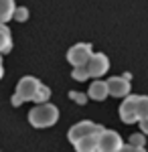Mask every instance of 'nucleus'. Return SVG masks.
<instances>
[{
    "label": "nucleus",
    "instance_id": "f257e3e1",
    "mask_svg": "<svg viewBox=\"0 0 148 152\" xmlns=\"http://www.w3.org/2000/svg\"><path fill=\"white\" fill-rule=\"evenodd\" d=\"M59 120V110L57 105L49 104H39L34 110L29 112V122H31V126L34 128H51V126H55Z\"/></svg>",
    "mask_w": 148,
    "mask_h": 152
},
{
    "label": "nucleus",
    "instance_id": "f03ea898",
    "mask_svg": "<svg viewBox=\"0 0 148 152\" xmlns=\"http://www.w3.org/2000/svg\"><path fill=\"white\" fill-rule=\"evenodd\" d=\"M39 87H41V81H39L37 77L24 75L23 79L18 81V85H16V94L12 95L10 104L14 105V107H18V105H23L24 102H34Z\"/></svg>",
    "mask_w": 148,
    "mask_h": 152
},
{
    "label": "nucleus",
    "instance_id": "7ed1b4c3",
    "mask_svg": "<svg viewBox=\"0 0 148 152\" xmlns=\"http://www.w3.org/2000/svg\"><path fill=\"white\" fill-rule=\"evenodd\" d=\"M103 126L102 124H93V122H89V120H83V122H79V124H75V126H71L67 132V138L69 142H75L81 140V138H85V136H93V134H102L103 132Z\"/></svg>",
    "mask_w": 148,
    "mask_h": 152
},
{
    "label": "nucleus",
    "instance_id": "20e7f679",
    "mask_svg": "<svg viewBox=\"0 0 148 152\" xmlns=\"http://www.w3.org/2000/svg\"><path fill=\"white\" fill-rule=\"evenodd\" d=\"M91 55H93V47L89 43H77L67 51V61L73 67H79V65H87L89 63Z\"/></svg>",
    "mask_w": 148,
    "mask_h": 152
},
{
    "label": "nucleus",
    "instance_id": "39448f33",
    "mask_svg": "<svg viewBox=\"0 0 148 152\" xmlns=\"http://www.w3.org/2000/svg\"><path fill=\"white\" fill-rule=\"evenodd\" d=\"M138 99L140 95H126L122 105H120V120L124 124H134V122H140L138 118Z\"/></svg>",
    "mask_w": 148,
    "mask_h": 152
},
{
    "label": "nucleus",
    "instance_id": "423d86ee",
    "mask_svg": "<svg viewBox=\"0 0 148 152\" xmlns=\"http://www.w3.org/2000/svg\"><path fill=\"white\" fill-rule=\"evenodd\" d=\"M122 138L114 130H103L100 134V152H118L122 148Z\"/></svg>",
    "mask_w": 148,
    "mask_h": 152
},
{
    "label": "nucleus",
    "instance_id": "0eeeda50",
    "mask_svg": "<svg viewBox=\"0 0 148 152\" xmlns=\"http://www.w3.org/2000/svg\"><path fill=\"white\" fill-rule=\"evenodd\" d=\"M87 69H89V75L91 77H102V75H106L108 73V69H110V59H108V55H103V53H93L89 59V63H87Z\"/></svg>",
    "mask_w": 148,
    "mask_h": 152
},
{
    "label": "nucleus",
    "instance_id": "6e6552de",
    "mask_svg": "<svg viewBox=\"0 0 148 152\" xmlns=\"http://www.w3.org/2000/svg\"><path fill=\"white\" fill-rule=\"evenodd\" d=\"M130 77L124 75V77H110L108 79V87H110V94L112 97H126L130 95Z\"/></svg>",
    "mask_w": 148,
    "mask_h": 152
},
{
    "label": "nucleus",
    "instance_id": "1a4fd4ad",
    "mask_svg": "<svg viewBox=\"0 0 148 152\" xmlns=\"http://www.w3.org/2000/svg\"><path fill=\"white\" fill-rule=\"evenodd\" d=\"M75 152H100V134L85 136L75 142Z\"/></svg>",
    "mask_w": 148,
    "mask_h": 152
},
{
    "label": "nucleus",
    "instance_id": "9d476101",
    "mask_svg": "<svg viewBox=\"0 0 148 152\" xmlns=\"http://www.w3.org/2000/svg\"><path fill=\"white\" fill-rule=\"evenodd\" d=\"M91 99L95 102H103L108 95H110V87H108V81H93L89 85V91H87Z\"/></svg>",
    "mask_w": 148,
    "mask_h": 152
},
{
    "label": "nucleus",
    "instance_id": "9b49d317",
    "mask_svg": "<svg viewBox=\"0 0 148 152\" xmlns=\"http://www.w3.org/2000/svg\"><path fill=\"white\" fill-rule=\"evenodd\" d=\"M12 49V35L10 28L6 26V23H0V53H10Z\"/></svg>",
    "mask_w": 148,
    "mask_h": 152
},
{
    "label": "nucleus",
    "instance_id": "f8f14e48",
    "mask_svg": "<svg viewBox=\"0 0 148 152\" xmlns=\"http://www.w3.org/2000/svg\"><path fill=\"white\" fill-rule=\"evenodd\" d=\"M14 0H0V23H8L10 18H14Z\"/></svg>",
    "mask_w": 148,
    "mask_h": 152
},
{
    "label": "nucleus",
    "instance_id": "ddd939ff",
    "mask_svg": "<svg viewBox=\"0 0 148 152\" xmlns=\"http://www.w3.org/2000/svg\"><path fill=\"white\" fill-rule=\"evenodd\" d=\"M71 77H73L75 81H85L87 77H91V75H89V69H87V65L73 67V71H71Z\"/></svg>",
    "mask_w": 148,
    "mask_h": 152
},
{
    "label": "nucleus",
    "instance_id": "4468645a",
    "mask_svg": "<svg viewBox=\"0 0 148 152\" xmlns=\"http://www.w3.org/2000/svg\"><path fill=\"white\" fill-rule=\"evenodd\" d=\"M138 118L140 120L148 118V95H140L138 99Z\"/></svg>",
    "mask_w": 148,
    "mask_h": 152
},
{
    "label": "nucleus",
    "instance_id": "2eb2a0df",
    "mask_svg": "<svg viewBox=\"0 0 148 152\" xmlns=\"http://www.w3.org/2000/svg\"><path fill=\"white\" fill-rule=\"evenodd\" d=\"M49 97H51V89H49L47 85H43V83H41V87H39V91H37L34 102H37V104H45Z\"/></svg>",
    "mask_w": 148,
    "mask_h": 152
},
{
    "label": "nucleus",
    "instance_id": "dca6fc26",
    "mask_svg": "<svg viewBox=\"0 0 148 152\" xmlns=\"http://www.w3.org/2000/svg\"><path fill=\"white\" fill-rule=\"evenodd\" d=\"M144 136H146L144 132L132 134V136H130V144H134V146H140V148H144V146H146V138H144Z\"/></svg>",
    "mask_w": 148,
    "mask_h": 152
},
{
    "label": "nucleus",
    "instance_id": "f3484780",
    "mask_svg": "<svg viewBox=\"0 0 148 152\" xmlns=\"http://www.w3.org/2000/svg\"><path fill=\"white\" fill-rule=\"evenodd\" d=\"M26 18H29V8H26V6H18V8L14 10V20L24 23Z\"/></svg>",
    "mask_w": 148,
    "mask_h": 152
},
{
    "label": "nucleus",
    "instance_id": "a211bd4d",
    "mask_svg": "<svg viewBox=\"0 0 148 152\" xmlns=\"http://www.w3.org/2000/svg\"><path fill=\"white\" fill-rule=\"evenodd\" d=\"M118 152H146V150H144V148H140V146H134V144H130V142H128V144H124V146H122V148H120Z\"/></svg>",
    "mask_w": 148,
    "mask_h": 152
},
{
    "label": "nucleus",
    "instance_id": "6ab92c4d",
    "mask_svg": "<svg viewBox=\"0 0 148 152\" xmlns=\"http://www.w3.org/2000/svg\"><path fill=\"white\" fill-rule=\"evenodd\" d=\"M69 97H71L73 102H77V104H85V102H87V97L83 94H77V91H69Z\"/></svg>",
    "mask_w": 148,
    "mask_h": 152
},
{
    "label": "nucleus",
    "instance_id": "aec40b11",
    "mask_svg": "<svg viewBox=\"0 0 148 152\" xmlns=\"http://www.w3.org/2000/svg\"><path fill=\"white\" fill-rule=\"evenodd\" d=\"M138 124H140V130H142L144 134H148V118H144V120H140Z\"/></svg>",
    "mask_w": 148,
    "mask_h": 152
},
{
    "label": "nucleus",
    "instance_id": "412c9836",
    "mask_svg": "<svg viewBox=\"0 0 148 152\" xmlns=\"http://www.w3.org/2000/svg\"><path fill=\"white\" fill-rule=\"evenodd\" d=\"M2 75H4V67H2V53H0V79H2Z\"/></svg>",
    "mask_w": 148,
    "mask_h": 152
}]
</instances>
